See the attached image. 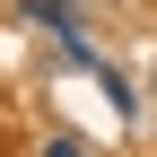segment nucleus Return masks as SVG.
Masks as SVG:
<instances>
[{
	"label": "nucleus",
	"instance_id": "f257e3e1",
	"mask_svg": "<svg viewBox=\"0 0 157 157\" xmlns=\"http://www.w3.org/2000/svg\"><path fill=\"white\" fill-rule=\"evenodd\" d=\"M44 157H78V140H52V148H44Z\"/></svg>",
	"mask_w": 157,
	"mask_h": 157
}]
</instances>
